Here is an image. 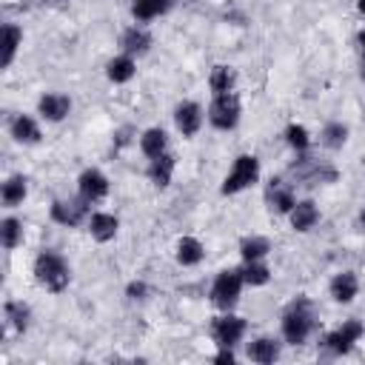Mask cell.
Masks as SVG:
<instances>
[{
    "instance_id": "9",
    "label": "cell",
    "mask_w": 365,
    "mask_h": 365,
    "mask_svg": "<svg viewBox=\"0 0 365 365\" xmlns=\"http://www.w3.org/2000/svg\"><path fill=\"white\" fill-rule=\"evenodd\" d=\"M88 208H91V202H86L80 194H77L74 200H54V202H51V220H54L57 225L74 228V225H80V222L88 220V214H91Z\"/></svg>"
},
{
    "instance_id": "10",
    "label": "cell",
    "mask_w": 365,
    "mask_h": 365,
    "mask_svg": "<svg viewBox=\"0 0 365 365\" xmlns=\"http://www.w3.org/2000/svg\"><path fill=\"white\" fill-rule=\"evenodd\" d=\"M265 202H268V211L271 214H288L297 202V194H294V182H285L282 177H274L265 188Z\"/></svg>"
},
{
    "instance_id": "17",
    "label": "cell",
    "mask_w": 365,
    "mask_h": 365,
    "mask_svg": "<svg viewBox=\"0 0 365 365\" xmlns=\"http://www.w3.org/2000/svg\"><path fill=\"white\" fill-rule=\"evenodd\" d=\"M9 134H11V140L20 143V145H37L40 137H43L37 120L29 117V114H17V117H11V123H9Z\"/></svg>"
},
{
    "instance_id": "22",
    "label": "cell",
    "mask_w": 365,
    "mask_h": 365,
    "mask_svg": "<svg viewBox=\"0 0 365 365\" xmlns=\"http://www.w3.org/2000/svg\"><path fill=\"white\" fill-rule=\"evenodd\" d=\"M134 74H137V60L131 54H117V57H111L106 63V77L111 83H117V86L120 83H128Z\"/></svg>"
},
{
    "instance_id": "4",
    "label": "cell",
    "mask_w": 365,
    "mask_h": 365,
    "mask_svg": "<svg viewBox=\"0 0 365 365\" xmlns=\"http://www.w3.org/2000/svg\"><path fill=\"white\" fill-rule=\"evenodd\" d=\"M242 285H245V279H242V271H240V268H225V271H220V274L214 277V282H211V291H208L214 308L231 311V308L237 305L240 294H242Z\"/></svg>"
},
{
    "instance_id": "31",
    "label": "cell",
    "mask_w": 365,
    "mask_h": 365,
    "mask_svg": "<svg viewBox=\"0 0 365 365\" xmlns=\"http://www.w3.org/2000/svg\"><path fill=\"white\" fill-rule=\"evenodd\" d=\"M242 279H245V285H265L268 279H271V268L265 265V259H248V262H242Z\"/></svg>"
},
{
    "instance_id": "24",
    "label": "cell",
    "mask_w": 365,
    "mask_h": 365,
    "mask_svg": "<svg viewBox=\"0 0 365 365\" xmlns=\"http://www.w3.org/2000/svg\"><path fill=\"white\" fill-rule=\"evenodd\" d=\"M140 151L148 157V160H154V157H160V154H165L168 151V134L163 131V128H145L143 134H140Z\"/></svg>"
},
{
    "instance_id": "6",
    "label": "cell",
    "mask_w": 365,
    "mask_h": 365,
    "mask_svg": "<svg viewBox=\"0 0 365 365\" xmlns=\"http://www.w3.org/2000/svg\"><path fill=\"white\" fill-rule=\"evenodd\" d=\"M208 123L220 131H231L237 128L240 117H242V106H240V97L234 91H225V94H214L211 106H208Z\"/></svg>"
},
{
    "instance_id": "1",
    "label": "cell",
    "mask_w": 365,
    "mask_h": 365,
    "mask_svg": "<svg viewBox=\"0 0 365 365\" xmlns=\"http://www.w3.org/2000/svg\"><path fill=\"white\" fill-rule=\"evenodd\" d=\"M282 339L288 345H302L314 328H317V314H314V302L308 297H297L285 311H282Z\"/></svg>"
},
{
    "instance_id": "25",
    "label": "cell",
    "mask_w": 365,
    "mask_h": 365,
    "mask_svg": "<svg viewBox=\"0 0 365 365\" xmlns=\"http://www.w3.org/2000/svg\"><path fill=\"white\" fill-rule=\"evenodd\" d=\"M26 194H29V185H26V177L23 174H11L3 182V188H0V200H3L6 208H17L26 200Z\"/></svg>"
},
{
    "instance_id": "32",
    "label": "cell",
    "mask_w": 365,
    "mask_h": 365,
    "mask_svg": "<svg viewBox=\"0 0 365 365\" xmlns=\"http://www.w3.org/2000/svg\"><path fill=\"white\" fill-rule=\"evenodd\" d=\"M0 240H3V248L6 251H14L23 242V222L17 217H6L0 222Z\"/></svg>"
},
{
    "instance_id": "7",
    "label": "cell",
    "mask_w": 365,
    "mask_h": 365,
    "mask_svg": "<svg viewBox=\"0 0 365 365\" xmlns=\"http://www.w3.org/2000/svg\"><path fill=\"white\" fill-rule=\"evenodd\" d=\"M362 334H365V325L359 319H345L339 328H334V331L325 334L322 348H325L328 356H342V354H348L362 339Z\"/></svg>"
},
{
    "instance_id": "33",
    "label": "cell",
    "mask_w": 365,
    "mask_h": 365,
    "mask_svg": "<svg viewBox=\"0 0 365 365\" xmlns=\"http://www.w3.org/2000/svg\"><path fill=\"white\" fill-rule=\"evenodd\" d=\"M285 143H288L297 154H302V151H308V145H311V134H308V128H305V125L291 123V125L285 128Z\"/></svg>"
},
{
    "instance_id": "28",
    "label": "cell",
    "mask_w": 365,
    "mask_h": 365,
    "mask_svg": "<svg viewBox=\"0 0 365 365\" xmlns=\"http://www.w3.org/2000/svg\"><path fill=\"white\" fill-rule=\"evenodd\" d=\"M319 143H322L328 151H339V148L348 143V125L339 123V120L325 123L322 131H319Z\"/></svg>"
},
{
    "instance_id": "36",
    "label": "cell",
    "mask_w": 365,
    "mask_h": 365,
    "mask_svg": "<svg viewBox=\"0 0 365 365\" xmlns=\"http://www.w3.org/2000/svg\"><path fill=\"white\" fill-rule=\"evenodd\" d=\"M356 43H359V54H362V77H365V31H359Z\"/></svg>"
},
{
    "instance_id": "2",
    "label": "cell",
    "mask_w": 365,
    "mask_h": 365,
    "mask_svg": "<svg viewBox=\"0 0 365 365\" xmlns=\"http://www.w3.org/2000/svg\"><path fill=\"white\" fill-rule=\"evenodd\" d=\"M34 279H37V285H43L46 291L60 294V291H66L68 282H71V268H68V262H66L63 254L46 248V251H40V254L34 257Z\"/></svg>"
},
{
    "instance_id": "15",
    "label": "cell",
    "mask_w": 365,
    "mask_h": 365,
    "mask_svg": "<svg viewBox=\"0 0 365 365\" xmlns=\"http://www.w3.org/2000/svg\"><path fill=\"white\" fill-rule=\"evenodd\" d=\"M328 294H331V299L339 302V305L354 302V297L359 294V277H356L354 271H339V274H334V279L328 282Z\"/></svg>"
},
{
    "instance_id": "26",
    "label": "cell",
    "mask_w": 365,
    "mask_h": 365,
    "mask_svg": "<svg viewBox=\"0 0 365 365\" xmlns=\"http://www.w3.org/2000/svg\"><path fill=\"white\" fill-rule=\"evenodd\" d=\"M202 257H205V248H202V242H200L197 237H182V240H177V262H180V265H185V268L200 265Z\"/></svg>"
},
{
    "instance_id": "3",
    "label": "cell",
    "mask_w": 365,
    "mask_h": 365,
    "mask_svg": "<svg viewBox=\"0 0 365 365\" xmlns=\"http://www.w3.org/2000/svg\"><path fill=\"white\" fill-rule=\"evenodd\" d=\"M288 174H291L294 185H305V188H311V185H328V182L336 180V168L331 163H325V160L311 157L308 151L297 154V160L288 165Z\"/></svg>"
},
{
    "instance_id": "14",
    "label": "cell",
    "mask_w": 365,
    "mask_h": 365,
    "mask_svg": "<svg viewBox=\"0 0 365 365\" xmlns=\"http://www.w3.org/2000/svg\"><path fill=\"white\" fill-rule=\"evenodd\" d=\"M71 111V100L66 94H57V91H48L37 100V114L46 120V123H60L66 120Z\"/></svg>"
},
{
    "instance_id": "30",
    "label": "cell",
    "mask_w": 365,
    "mask_h": 365,
    "mask_svg": "<svg viewBox=\"0 0 365 365\" xmlns=\"http://www.w3.org/2000/svg\"><path fill=\"white\" fill-rule=\"evenodd\" d=\"M208 86L214 94H225V91H234L237 86V71L231 66H214L211 68V77H208Z\"/></svg>"
},
{
    "instance_id": "5",
    "label": "cell",
    "mask_w": 365,
    "mask_h": 365,
    "mask_svg": "<svg viewBox=\"0 0 365 365\" xmlns=\"http://www.w3.org/2000/svg\"><path fill=\"white\" fill-rule=\"evenodd\" d=\"M257 180H259V160H257L254 154H240V157L234 160L231 171L225 174L220 191H222L225 197H231V194H240V191L251 188Z\"/></svg>"
},
{
    "instance_id": "37",
    "label": "cell",
    "mask_w": 365,
    "mask_h": 365,
    "mask_svg": "<svg viewBox=\"0 0 365 365\" xmlns=\"http://www.w3.org/2000/svg\"><path fill=\"white\" fill-rule=\"evenodd\" d=\"M359 228H362V231H365V208H362V211H359Z\"/></svg>"
},
{
    "instance_id": "29",
    "label": "cell",
    "mask_w": 365,
    "mask_h": 365,
    "mask_svg": "<svg viewBox=\"0 0 365 365\" xmlns=\"http://www.w3.org/2000/svg\"><path fill=\"white\" fill-rule=\"evenodd\" d=\"M240 254H242V262H248V259H265L271 254V242H268V237H259V234L242 237L240 240Z\"/></svg>"
},
{
    "instance_id": "18",
    "label": "cell",
    "mask_w": 365,
    "mask_h": 365,
    "mask_svg": "<svg viewBox=\"0 0 365 365\" xmlns=\"http://www.w3.org/2000/svg\"><path fill=\"white\" fill-rule=\"evenodd\" d=\"M288 220H291V228L294 231L305 234V231H311L319 222V208H317L314 200H297L294 208L288 211Z\"/></svg>"
},
{
    "instance_id": "20",
    "label": "cell",
    "mask_w": 365,
    "mask_h": 365,
    "mask_svg": "<svg viewBox=\"0 0 365 365\" xmlns=\"http://www.w3.org/2000/svg\"><path fill=\"white\" fill-rule=\"evenodd\" d=\"M177 6V0H131V17L137 23H151L163 14H168Z\"/></svg>"
},
{
    "instance_id": "34",
    "label": "cell",
    "mask_w": 365,
    "mask_h": 365,
    "mask_svg": "<svg viewBox=\"0 0 365 365\" xmlns=\"http://www.w3.org/2000/svg\"><path fill=\"white\" fill-rule=\"evenodd\" d=\"M145 294H148V285L143 279H134V282L125 285V297L128 299H145Z\"/></svg>"
},
{
    "instance_id": "35",
    "label": "cell",
    "mask_w": 365,
    "mask_h": 365,
    "mask_svg": "<svg viewBox=\"0 0 365 365\" xmlns=\"http://www.w3.org/2000/svg\"><path fill=\"white\" fill-rule=\"evenodd\" d=\"M214 362H234V348H220L217 354H214Z\"/></svg>"
},
{
    "instance_id": "19",
    "label": "cell",
    "mask_w": 365,
    "mask_h": 365,
    "mask_svg": "<svg viewBox=\"0 0 365 365\" xmlns=\"http://www.w3.org/2000/svg\"><path fill=\"white\" fill-rule=\"evenodd\" d=\"M174 168H177V160H174L171 151H165V154L148 160L145 174H148L151 185H157V188H168V182H171V177H174Z\"/></svg>"
},
{
    "instance_id": "12",
    "label": "cell",
    "mask_w": 365,
    "mask_h": 365,
    "mask_svg": "<svg viewBox=\"0 0 365 365\" xmlns=\"http://www.w3.org/2000/svg\"><path fill=\"white\" fill-rule=\"evenodd\" d=\"M202 106L194 103V100H182L177 108H174V125L182 137H194L200 128H202Z\"/></svg>"
},
{
    "instance_id": "23",
    "label": "cell",
    "mask_w": 365,
    "mask_h": 365,
    "mask_svg": "<svg viewBox=\"0 0 365 365\" xmlns=\"http://www.w3.org/2000/svg\"><path fill=\"white\" fill-rule=\"evenodd\" d=\"M20 43H23L20 26L6 23V26H3V40H0V66H3V68H9V66L14 63V54H17Z\"/></svg>"
},
{
    "instance_id": "8",
    "label": "cell",
    "mask_w": 365,
    "mask_h": 365,
    "mask_svg": "<svg viewBox=\"0 0 365 365\" xmlns=\"http://www.w3.org/2000/svg\"><path fill=\"white\" fill-rule=\"evenodd\" d=\"M245 319L231 314V311H222L220 317H214L211 322V339L220 345V348H234L242 336H245Z\"/></svg>"
},
{
    "instance_id": "27",
    "label": "cell",
    "mask_w": 365,
    "mask_h": 365,
    "mask_svg": "<svg viewBox=\"0 0 365 365\" xmlns=\"http://www.w3.org/2000/svg\"><path fill=\"white\" fill-rule=\"evenodd\" d=\"M3 317H6V322H9L17 334H23V331L29 328V322H31V308H29L26 302H20V299H9V302L3 305Z\"/></svg>"
},
{
    "instance_id": "38",
    "label": "cell",
    "mask_w": 365,
    "mask_h": 365,
    "mask_svg": "<svg viewBox=\"0 0 365 365\" xmlns=\"http://www.w3.org/2000/svg\"><path fill=\"white\" fill-rule=\"evenodd\" d=\"M356 9H359V14L365 17V0H359V3H356Z\"/></svg>"
},
{
    "instance_id": "21",
    "label": "cell",
    "mask_w": 365,
    "mask_h": 365,
    "mask_svg": "<svg viewBox=\"0 0 365 365\" xmlns=\"http://www.w3.org/2000/svg\"><path fill=\"white\" fill-rule=\"evenodd\" d=\"M245 356H248L251 362L271 365V362L279 356V342H277V339H271V336H257V339H251V342H248Z\"/></svg>"
},
{
    "instance_id": "13",
    "label": "cell",
    "mask_w": 365,
    "mask_h": 365,
    "mask_svg": "<svg viewBox=\"0 0 365 365\" xmlns=\"http://www.w3.org/2000/svg\"><path fill=\"white\" fill-rule=\"evenodd\" d=\"M151 48V31L143 26V23H134L128 26L123 34H120V51L123 54H131V57H140Z\"/></svg>"
},
{
    "instance_id": "11",
    "label": "cell",
    "mask_w": 365,
    "mask_h": 365,
    "mask_svg": "<svg viewBox=\"0 0 365 365\" xmlns=\"http://www.w3.org/2000/svg\"><path fill=\"white\" fill-rule=\"evenodd\" d=\"M77 194L86 202H91V205L100 202V200H106V194H108V177L100 168H86L77 177Z\"/></svg>"
},
{
    "instance_id": "16",
    "label": "cell",
    "mask_w": 365,
    "mask_h": 365,
    "mask_svg": "<svg viewBox=\"0 0 365 365\" xmlns=\"http://www.w3.org/2000/svg\"><path fill=\"white\" fill-rule=\"evenodd\" d=\"M86 228H88V234H91L97 242H111V240L117 237L120 220H117L114 214H108V211H94V214H88Z\"/></svg>"
}]
</instances>
